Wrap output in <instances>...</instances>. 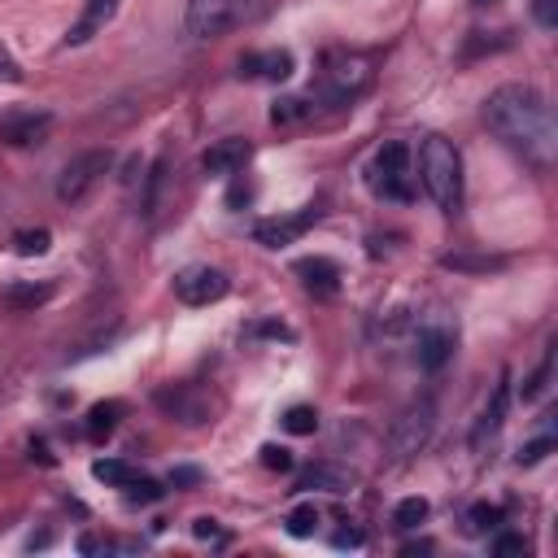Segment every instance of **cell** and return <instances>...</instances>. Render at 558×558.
Masks as SVG:
<instances>
[{
	"instance_id": "1",
	"label": "cell",
	"mask_w": 558,
	"mask_h": 558,
	"mask_svg": "<svg viewBox=\"0 0 558 558\" xmlns=\"http://www.w3.org/2000/svg\"><path fill=\"white\" fill-rule=\"evenodd\" d=\"M484 126L532 170H549L558 153L554 109L532 83H501L484 100Z\"/></svg>"
},
{
	"instance_id": "2",
	"label": "cell",
	"mask_w": 558,
	"mask_h": 558,
	"mask_svg": "<svg viewBox=\"0 0 558 558\" xmlns=\"http://www.w3.org/2000/svg\"><path fill=\"white\" fill-rule=\"evenodd\" d=\"M418 179H423V192L432 196V205L445 218H458V209H462V153L453 140H445L436 131L418 140Z\"/></svg>"
},
{
	"instance_id": "3",
	"label": "cell",
	"mask_w": 558,
	"mask_h": 558,
	"mask_svg": "<svg viewBox=\"0 0 558 558\" xmlns=\"http://www.w3.org/2000/svg\"><path fill=\"white\" fill-rule=\"evenodd\" d=\"M366 187L375 201H392V205H405L414 201V153L405 140H388L371 153L366 170H362Z\"/></svg>"
},
{
	"instance_id": "4",
	"label": "cell",
	"mask_w": 558,
	"mask_h": 558,
	"mask_svg": "<svg viewBox=\"0 0 558 558\" xmlns=\"http://www.w3.org/2000/svg\"><path fill=\"white\" fill-rule=\"evenodd\" d=\"M266 13V0H187L183 26L192 39H222L240 26H253Z\"/></svg>"
},
{
	"instance_id": "5",
	"label": "cell",
	"mask_w": 558,
	"mask_h": 558,
	"mask_svg": "<svg viewBox=\"0 0 558 558\" xmlns=\"http://www.w3.org/2000/svg\"><path fill=\"white\" fill-rule=\"evenodd\" d=\"M371 57L362 52H331L323 61V87H318V100L336 105V109H353V100H362L371 92Z\"/></svg>"
},
{
	"instance_id": "6",
	"label": "cell",
	"mask_w": 558,
	"mask_h": 558,
	"mask_svg": "<svg viewBox=\"0 0 558 558\" xmlns=\"http://www.w3.org/2000/svg\"><path fill=\"white\" fill-rule=\"evenodd\" d=\"M109 166H113V153H109V148H87V153L70 157V161L61 166V179H57V201H61V205H78V201L109 174Z\"/></svg>"
},
{
	"instance_id": "7",
	"label": "cell",
	"mask_w": 558,
	"mask_h": 558,
	"mask_svg": "<svg viewBox=\"0 0 558 558\" xmlns=\"http://www.w3.org/2000/svg\"><path fill=\"white\" fill-rule=\"evenodd\" d=\"M458 349V323H449L445 314H427L418 327H414V362L418 371L436 375Z\"/></svg>"
},
{
	"instance_id": "8",
	"label": "cell",
	"mask_w": 558,
	"mask_h": 558,
	"mask_svg": "<svg viewBox=\"0 0 558 558\" xmlns=\"http://www.w3.org/2000/svg\"><path fill=\"white\" fill-rule=\"evenodd\" d=\"M92 475H96L105 488H118L126 501H140V506H148V501H157V497L166 493L153 475L135 471V466L122 462V458H96V462H92Z\"/></svg>"
},
{
	"instance_id": "9",
	"label": "cell",
	"mask_w": 558,
	"mask_h": 558,
	"mask_svg": "<svg viewBox=\"0 0 558 558\" xmlns=\"http://www.w3.org/2000/svg\"><path fill=\"white\" fill-rule=\"evenodd\" d=\"M318 218H323L318 205H301V209H288V214H270V218H257V222H253V240H257L262 248H288V244H296Z\"/></svg>"
},
{
	"instance_id": "10",
	"label": "cell",
	"mask_w": 558,
	"mask_h": 558,
	"mask_svg": "<svg viewBox=\"0 0 558 558\" xmlns=\"http://www.w3.org/2000/svg\"><path fill=\"white\" fill-rule=\"evenodd\" d=\"M432 427H436V405H432V397H423V401H414V405L392 423V432H388L392 453H397L401 462H405V458H414L418 449H427Z\"/></svg>"
},
{
	"instance_id": "11",
	"label": "cell",
	"mask_w": 558,
	"mask_h": 558,
	"mask_svg": "<svg viewBox=\"0 0 558 558\" xmlns=\"http://www.w3.org/2000/svg\"><path fill=\"white\" fill-rule=\"evenodd\" d=\"M227 292H231V279H227L218 266L196 262V266H183V270L174 275V296H179L183 305H192V310L214 305V301H222Z\"/></svg>"
},
{
	"instance_id": "12",
	"label": "cell",
	"mask_w": 558,
	"mask_h": 558,
	"mask_svg": "<svg viewBox=\"0 0 558 558\" xmlns=\"http://www.w3.org/2000/svg\"><path fill=\"white\" fill-rule=\"evenodd\" d=\"M292 70H296V57L288 48H257L240 57V78H253V83H283Z\"/></svg>"
},
{
	"instance_id": "13",
	"label": "cell",
	"mask_w": 558,
	"mask_h": 558,
	"mask_svg": "<svg viewBox=\"0 0 558 558\" xmlns=\"http://www.w3.org/2000/svg\"><path fill=\"white\" fill-rule=\"evenodd\" d=\"M253 157V144L248 140H214L205 153H201V170L214 174V179H235Z\"/></svg>"
},
{
	"instance_id": "14",
	"label": "cell",
	"mask_w": 558,
	"mask_h": 558,
	"mask_svg": "<svg viewBox=\"0 0 558 558\" xmlns=\"http://www.w3.org/2000/svg\"><path fill=\"white\" fill-rule=\"evenodd\" d=\"M118 9H122V0H83V13L70 22V31H65V48H83V44H92L113 17H118Z\"/></svg>"
},
{
	"instance_id": "15",
	"label": "cell",
	"mask_w": 558,
	"mask_h": 558,
	"mask_svg": "<svg viewBox=\"0 0 558 558\" xmlns=\"http://www.w3.org/2000/svg\"><path fill=\"white\" fill-rule=\"evenodd\" d=\"M506 410H510V379L501 375L497 388H493V401L480 410V418H475V427H471V449H475V453H484V449L497 440V432H501V423H506Z\"/></svg>"
},
{
	"instance_id": "16",
	"label": "cell",
	"mask_w": 558,
	"mask_h": 558,
	"mask_svg": "<svg viewBox=\"0 0 558 558\" xmlns=\"http://www.w3.org/2000/svg\"><path fill=\"white\" fill-rule=\"evenodd\" d=\"M292 270L301 275L305 292H314V296H336V292H340V266H336L331 257H323V253L301 257Z\"/></svg>"
},
{
	"instance_id": "17",
	"label": "cell",
	"mask_w": 558,
	"mask_h": 558,
	"mask_svg": "<svg viewBox=\"0 0 558 558\" xmlns=\"http://www.w3.org/2000/svg\"><path fill=\"white\" fill-rule=\"evenodd\" d=\"M48 131H52V113H9V118H0V140H9V144H44Z\"/></svg>"
},
{
	"instance_id": "18",
	"label": "cell",
	"mask_w": 558,
	"mask_h": 558,
	"mask_svg": "<svg viewBox=\"0 0 558 558\" xmlns=\"http://www.w3.org/2000/svg\"><path fill=\"white\" fill-rule=\"evenodd\" d=\"M318 113V96L310 92V96H279L275 105H270V122L275 126H301V122H310Z\"/></svg>"
},
{
	"instance_id": "19",
	"label": "cell",
	"mask_w": 558,
	"mask_h": 558,
	"mask_svg": "<svg viewBox=\"0 0 558 558\" xmlns=\"http://www.w3.org/2000/svg\"><path fill=\"white\" fill-rule=\"evenodd\" d=\"M501 519H506L501 506L475 501V506H466V514H462V532H466V536H493V532L501 527Z\"/></svg>"
},
{
	"instance_id": "20",
	"label": "cell",
	"mask_w": 558,
	"mask_h": 558,
	"mask_svg": "<svg viewBox=\"0 0 558 558\" xmlns=\"http://www.w3.org/2000/svg\"><path fill=\"white\" fill-rule=\"evenodd\" d=\"M318 523H323V510H318L314 501H301V506H292V510L283 514V532H288V536H296V541L314 536V532H318Z\"/></svg>"
},
{
	"instance_id": "21",
	"label": "cell",
	"mask_w": 558,
	"mask_h": 558,
	"mask_svg": "<svg viewBox=\"0 0 558 558\" xmlns=\"http://www.w3.org/2000/svg\"><path fill=\"white\" fill-rule=\"evenodd\" d=\"M144 541L135 536H78V554H140Z\"/></svg>"
},
{
	"instance_id": "22",
	"label": "cell",
	"mask_w": 558,
	"mask_h": 558,
	"mask_svg": "<svg viewBox=\"0 0 558 558\" xmlns=\"http://www.w3.org/2000/svg\"><path fill=\"white\" fill-rule=\"evenodd\" d=\"M118 414H122V401H100L87 410V436L92 440H105L113 427H118Z\"/></svg>"
},
{
	"instance_id": "23",
	"label": "cell",
	"mask_w": 558,
	"mask_h": 558,
	"mask_svg": "<svg viewBox=\"0 0 558 558\" xmlns=\"http://www.w3.org/2000/svg\"><path fill=\"white\" fill-rule=\"evenodd\" d=\"M423 519H427V501H423V497H401V501L392 506V527H397V532H414Z\"/></svg>"
},
{
	"instance_id": "24",
	"label": "cell",
	"mask_w": 558,
	"mask_h": 558,
	"mask_svg": "<svg viewBox=\"0 0 558 558\" xmlns=\"http://www.w3.org/2000/svg\"><path fill=\"white\" fill-rule=\"evenodd\" d=\"M283 427H288L292 436H314V432H318V410H314V405H292V410L283 414Z\"/></svg>"
},
{
	"instance_id": "25",
	"label": "cell",
	"mask_w": 558,
	"mask_h": 558,
	"mask_svg": "<svg viewBox=\"0 0 558 558\" xmlns=\"http://www.w3.org/2000/svg\"><path fill=\"white\" fill-rule=\"evenodd\" d=\"M48 240H52L48 227H35V231H17V235H13V248H17L22 257H44V253H48Z\"/></svg>"
},
{
	"instance_id": "26",
	"label": "cell",
	"mask_w": 558,
	"mask_h": 558,
	"mask_svg": "<svg viewBox=\"0 0 558 558\" xmlns=\"http://www.w3.org/2000/svg\"><path fill=\"white\" fill-rule=\"evenodd\" d=\"M52 296V283H39V288H9V305H17V310H26V305H44Z\"/></svg>"
},
{
	"instance_id": "27",
	"label": "cell",
	"mask_w": 558,
	"mask_h": 558,
	"mask_svg": "<svg viewBox=\"0 0 558 558\" xmlns=\"http://www.w3.org/2000/svg\"><path fill=\"white\" fill-rule=\"evenodd\" d=\"M549 449H554V432H541L536 440H527V445L519 449V466H536V462H541Z\"/></svg>"
},
{
	"instance_id": "28",
	"label": "cell",
	"mask_w": 558,
	"mask_h": 558,
	"mask_svg": "<svg viewBox=\"0 0 558 558\" xmlns=\"http://www.w3.org/2000/svg\"><path fill=\"white\" fill-rule=\"evenodd\" d=\"M532 22L541 31H554L558 26V0H532Z\"/></svg>"
},
{
	"instance_id": "29",
	"label": "cell",
	"mask_w": 558,
	"mask_h": 558,
	"mask_svg": "<svg viewBox=\"0 0 558 558\" xmlns=\"http://www.w3.org/2000/svg\"><path fill=\"white\" fill-rule=\"evenodd\" d=\"M262 466L270 471H292V453L283 445H262Z\"/></svg>"
},
{
	"instance_id": "30",
	"label": "cell",
	"mask_w": 558,
	"mask_h": 558,
	"mask_svg": "<svg viewBox=\"0 0 558 558\" xmlns=\"http://www.w3.org/2000/svg\"><path fill=\"white\" fill-rule=\"evenodd\" d=\"M488 549H493V554H523V549H527V541H523V536H514V532H501V536H493V541H488Z\"/></svg>"
},
{
	"instance_id": "31",
	"label": "cell",
	"mask_w": 558,
	"mask_h": 558,
	"mask_svg": "<svg viewBox=\"0 0 558 558\" xmlns=\"http://www.w3.org/2000/svg\"><path fill=\"white\" fill-rule=\"evenodd\" d=\"M192 532H196L201 541H214V545H227V532L218 527V519H196V523H192Z\"/></svg>"
},
{
	"instance_id": "32",
	"label": "cell",
	"mask_w": 558,
	"mask_h": 558,
	"mask_svg": "<svg viewBox=\"0 0 558 558\" xmlns=\"http://www.w3.org/2000/svg\"><path fill=\"white\" fill-rule=\"evenodd\" d=\"M331 545H336V549H362V545H366V532H357V527H340V532L331 536Z\"/></svg>"
},
{
	"instance_id": "33",
	"label": "cell",
	"mask_w": 558,
	"mask_h": 558,
	"mask_svg": "<svg viewBox=\"0 0 558 558\" xmlns=\"http://www.w3.org/2000/svg\"><path fill=\"white\" fill-rule=\"evenodd\" d=\"M545 379H549V353H545V362L536 366V375L527 379V388H523V401H532V397H541V388H545Z\"/></svg>"
},
{
	"instance_id": "34",
	"label": "cell",
	"mask_w": 558,
	"mask_h": 558,
	"mask_svg": "<svg viewBox=\"0 0 558 558\" xmlns=\"http://www.w3.org/2000/svg\"><path fill=\"white\" fill-rule=\"evenodd\" d=\"M22 78V65L13 61V52L0 44V83H17Z\"/></svg>"
},
{
	"instance_id": "35",
	"label": "cell",
	"mask_w": 558,
	"mask_h": 558,
	"mask_svg": "<svg viewBox=\"0 0 558 558\" xmlns=\"http://www.w3.org/2000/svg\"><path fill=\"white\" fill-rule=\"evenodd\" d=\"M471 4H488V0H471Z\"/></svg>"
}]
</instances>
